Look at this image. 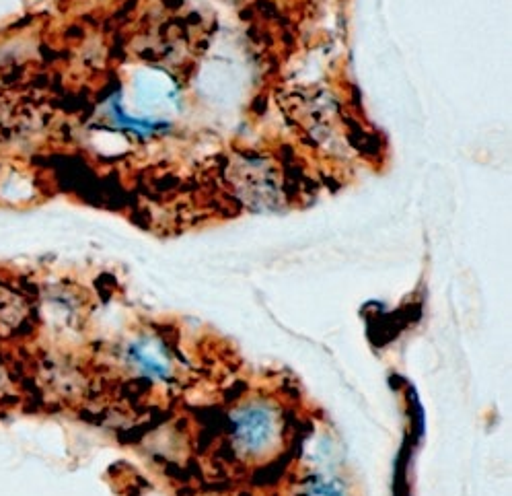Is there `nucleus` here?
<instances>
[{
  "label": "nucleus",
  "mask_w": 512,
  "mask_h": 496,
  "mask_svg": "<svg viewBox=\"0 0 512 496\" xmlns=\"http://www.w3.org/2000/svg\"><path fill=\"white\" fill-rule=\"evenodd\" d=\"M0 383H3V369H0Z\"/></svg>",
  "instance_id": "nucleus-1"
}]
</instances>
